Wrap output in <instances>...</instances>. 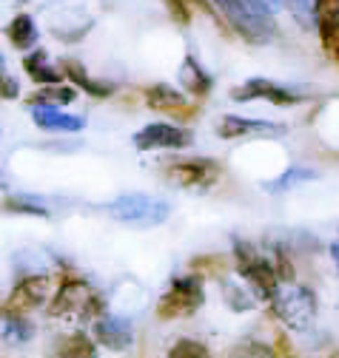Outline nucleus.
<instances>
[{"label":"nucleus","instance_id":"1","mask_svg":"<svg viewBox=\"0 0 339 358\" xmlns=\"http://www.w3.org/2000/svg\"><path fill=\"white\" fill-rule=\"evenodd\" d=\"M223 20L248 43H271L277 37V23L268 9H263L257 0H211Z\"/></svg>","mask_w":339,"mask_h":358},{"label":"nucleus","instance_id":"2","mask_svg":"<svg viewBox=\"0 0 339 358\" xmlns=\"http://www.w3.org/2000/svg\"><path fill=\"white\" fill-rule=\"evenodd\" d=\"M234 259H237V273L248 282V287L265 301H274L279 293V271L277 259H268L257 245L234 239Z\"/></svg>","mask_w":339,"mask_h":358},{"label":"nucleus","instance_id":"3","mask_svg":"<svg viewBox=\"0 0 339 358\" xmlns=\"http://www.w3.org/2000/svg\"><path fill=\"white\" fill-rule=\"evenodd\" d=\"M97 313H106L103 296L80 279H66L55 293V301L49 304V316L69 322H89Z\"/></svg>","mask_w":339,"mask_h":358},{"label":"nucleus","instance_id":"4","mask_svg":"<svg viewBox=\"0 0 339 358\" xmlns=\"http://www.w3.org/2000/svg\"><path fill=\"white\" fill-rule=\"evenodd\" d=\"M106 213L114 216L117 222H125V225H134V228H157L168 219L172 208H168V202L146 196V194H125V196L109 202Z\"/></svg>","mask_w":339,"mask_h":358},{"label":"nucleus","instance_id":"5","mask_svg":"<svg viewBox=\"0 0 339 358\" xmlns=\"http://www.w3.org/2000/svg\"><path fill=\"white\" fill-rule=\"evenodd\" d=\"M205 301V290H202V282L197 276H177L172 282L160 301H157V316L160 319H186L191 313H197Z\"/></svg>","mask_w":339,"mask_h":358},{"label":"nucleus","instance_id":"6","mask_svg":"<svg viewBox=\"0 0 339 358\" xmlns=\"http://www.w3.org/2000/svg\"><path fill=\"white\" fill-rule=\"evenodd\" d=\"M271 304L277 319L291 330H305L317 316V296L303 285H285Z\"/></svg>","mask_w":339,"mask_h":358},{"label":"nucleus","instance_id":"7","mask_svg":"<svg viewBox=\"0 0 339 358\" xmlns=\"http://www.w3.org/2000/svg\"><path fill=\"white\" fill-rule=\"evenodd\" d=\"M231 100L237 103H248V100H268L274 106H300L308 100V92L300 85H285V83H274L265 77H251L242 85L231 88Z\"/></svg>","mask_w":339,"mask_h":358},{"label":"nucleus","instance_id":"8","mask_svg":"<svg viewBox=\"0 0 339 358\" xmlns=\"http://www.w3.org/2000/svg\"><path fill=\"white\" fill-rule=\"evenodd\" d=\"M168 179L174 185L186 188V191H205L211 188L220 179L223 168L214 159H205V157H188V159H177L165 168Z\"/></svg>","mask_w":339,"mask_h":358},{"label":"nucleus","instance_id":"9","mask_svg":"<svg viewBox=\"0 0 339 358\" xmlns=\"http://www.w3.org/2000/svg\"><path fill=\"white\" fill-rule=\"evenodd\" d=\"M194 143L191 131L168 125V122H151L134 134V148L137 151H180Z\"/></svg>","mask_w":339,"mask_h":358},{"label":"nucleus","instance_id":"10","mask_svg":"<svg viewBox=\"0 0 339 358\" xmlns=\"http://www.w3.org/2000/svg\"><path fill=\"white\" fill-rule=\"evenodd\" d=\"M49 299V276H23L9 299H6V313H15V316H26V313L37 310L40 304H43Z\"/></svg>","mask_w":339,"mask_h":358},{"label":"nucleus","instance_id":"11","mask_svg":"<svg viewBox=\"0 0 339 358\" xmlns=\"http://www.w3.org/2000/svg\"><path fill=\"white\" fill-rule=\"evenodd\" d=\"M146 103L148 108L168 114V117H177V120H191L197 114V106L186 94H180L174 85H165V83H154L146 88Z\"/></svg>","mask_w":339,"mask_h":358},{"label":"nucleus","instance_id":"12","mask_svg":"<svg viewBox=\"0 0 339 358\" xmlns=\"http://www.w3.org/2000/svg\"><path fill=\"white\" fill-rule=\"evenodd\" d=\"M314 26L328 60L339 66V0H317Z\"/></svg>","mask_w":339,"mask_h":358},{"label":"nucleus","instance_id":"13","mask_svg":"<svg viewBox=\"0 0 339 358\" xmlns=\"http://www.w3.org/2000/svg\"><path fill=\"white\" fill-rule=\"evenodd\" d=\"M217 134L223 140H237V137H254V134H263V137H279L285 134V125L282 122H268V120H248V117H237V114H228L217 122Z\"/></svg>","mask_w":339,"mask_h":358},{"label":"nucleus","instance_id":"14","mask_svg":"<svg viewBox=\"0 0 339 358\" xmlns=\"http://www.w3.org/2000/svg\"><path fill=\"white\" fill-rule=\"evenodd\" d=\"M95 336H97V341H100L106 350H117V352H120V350H129L132 341H134L132 324L125 322V319H120V316H103V319H97Z\"/></svg>","mask_w":339,"mask_h":358},{"label":"nucleus","instance_id":"15","mask_svg":"<svg viewBox=\"0 0 339 358\" xmlns=\"http://www.w3.org/2000/svg\"><path fill=\"white\" fill-rule=\"evenodd\" d=\"M29 114H32L37 128L55 131V134H77V131H83V125H86L83 117L63 114V111H57L52 106H34V108H29Z\"/></svg>","mask_w":339,"mask_h":358},{"label":"nucleus","instance_id":"16","mask_svg":"<svg viewBox=\"0 0 339 358\" xmlns=\"http://www.w3.org/2000/svg\"><path fill=\"white\" fill-rule=\"evenodd\" d=\"M63 74H66V77H69L74 85H80V88H83V92H86L89 97L103 100V97H111V94H114V85H111V83L95 80V77L86 71V66L77 63V60H63Z\"/></svg>","mask_w":339,"mask_h":358},{"label":"nucleus","instance_id":"17","mask_svg":"<svg viewBox=\"0 0 339 358\" xmlns=\"http://www.w3.org/2000/svg\"><path fill=\"white\" fill-rule=\"evenodd\" d=\"M23 69H26V74H29L37 85H60L63 77H66L63 69H57V66L49 63V55H46L43 49H37V52L26 55Z\"/></svg>","mask_w":339,"mask_h":358},{"label":"nucleus","instance_id":"18","mask_svg":"<svg viewBox=\"0 0 339 358\" xmlns=\"http://www.w3.org/2000/svg\"><path fill=\"white\" fill-rule=\"evenodd\" d=\"M180 85L186 88L188 94H194V97H205L211 92V85H214V80H211L202 71V66L188 55L186 63H183V69H180Z\"/></svg>","mask_w":339,"mask_h":358},{"label":"nucleus","instance_id":"19","mask_svg":"<svg viewBox=\"0 0 339 358\" xmlns=\"http://www.w3.org/2000/svg\"><path fill=\"white\" fill-rule=\"evenodd\" d=\"M55 352H57V358H97L95 341L89 336H83V333H71V336L60 338Z\"/></svg>","mask_w":339,"mask_h":358},{"label":"nucleus","instance_id":"20","mask_svg":"<svg viewBox=\"0 0 339 358\" xmlns=\"http://www.w3.org/2000/svg\"><path fill=\"white\" fill-rule=\"evenodd\" d=\"M6 34L15 49H32L37 43V26L29 15H15L12 23L6 26Z\"/></svg>","mask_w":339,"mask_h":358},{"label":"nucleus","instance_id":"21","mask_svg":"<svg viewBox=\"0 0 339 358\" xmlns=\"http://www.w3.org/2000/svg\"><path fill=\"white\" fill-rule=\"evenodd\" d=\"M311 179H317V173H314V171H308V168H288L282 176L263 182V188H265V191H271V194H282V191H291V188L303 185V182H311Z\"/></svg>","mask_w":339,"mask_h":358},{"label":"nucleus","instance_id":"22","mask_svg":"<svg viewBox=\"0 0 339 358\" xmlns=\"http://www.w3.org/2000/svg\"><path fill=\"white\" fill-rule=\"evenodd\" d=\"M71 100H74V92L69 85H46V88H40V92H34L29 97V108H34V106H52V108H57V106H69Z\"/></svg>","mask_w":339,"mask_h":358},{"label":"nucleus","instance_id":"23","mask_svg":"<svg viewBox=\"0 0 339 358\" xmlns=\"http://www.w3.org/2000/svg\"><path fill=\"white\" fill-rule=\"evenodd\" d=\"M4 336H6V341H18V344H23V341L32 338V324H29L23 316L6 313V316H4Z\"/></svg>","mask_w":339,"mask_h":358},{"label":"nucleus","instance_id":"24","mask_svg":"<svg viewBox=\"0 0 339 358\" xmlns=\"http://www.w3.org/2000/svg\"><path fill=\"white\" fill-rule=\"evenodd\" d=\"M168 358H211L208 347L194 341V338H177L168 347Z\"/></svg>","mask_w":339,"mask_h":358},{"label":"nucleus","instance_id":"25","mask_svg":"<svg viewBox=\"0 0 339 358\" xmlns=\"http://www.w3.org/2000/svg\"><path fill=\"white\" fill-rule=\"evenodd\" d=\"M6 210H15V213H29V216H49V208L34 199V196H9L6 199Z\"/></svg>","mask_w":339,"mask_h":358},{"label":"nucleus","instance_id":"26","mask_svg":"<svg viewBox=\"0 0 339 358\" xmlns=\"http://www.w3.org/2000/svg\"><path fill=\"white\" fill-rule=\"evenodd\" d=\"M223 296H226V301H228V307L231 310H237V313H242V310H251L254 307V299L248 296V290H242L240 285H234V282H223Z\"/></svg>","mask_w":339,"mask_h":358},{"label":"nucleus","instance_id":"27","mask_svg":"<svg viewBox=\"0 0 339 358\" xmlns=\"http://www.w3.org/2000/svg\"><path fill=\"white\" fill-rule=\"evenodd\" d=\"M285 6L291 9V15L296 17L300 26H311L314 15H317V0H285Z\"/></svg>","mask_w":339,"mask_h":358},{"label":"nucleus","instance_id":"28","mask_svg":"<svg viewBox=\"0 0 339 358\" xmlns=\"http://www.w3.org/2000/svg\"><path fill=\"white\" fill-rule=\"evenodd\" d=\"M234 358H274V352L260 341H248L234 352Z\"/></svg>","mask_w":339,"mask_h":358},{"label":"nucleus","instance_id":"29","mask_svg":"<svg viewBox=\"0 0 339 358\" xmlns=\"http://www.w3.org/2000/svg\"><path fill=\"white\" fill-rule=\"evenodd\" d=\"M168 3V12H172L183 26L188 23V9H186V0H165Z\"/></svg>","mask_w":339,"mask_h":358},{"label":"nucleus","instance_id":"30","mask_svg":"<svg viewBox=\"0 0 339 358\" xmlns=\"http://www.w3.org/2000/svg\"><path fill=\"white\" fill-rule=\"evenodd\" d=\"M4 97L6 100H15L18 97V80H12L9 74H4Z\"/></svg>","mask_w":339,"mask_h":358},{"label":"nucleus","instance_id":"31","mask_svg":"<svg viewBox=\"0 0 339 358\" xmlns=\"http://www.w3.org/2000/svg\"><path fill=\"white\" fill-rule=\"evenodd\" d=\"M257 3H260L263 9H268V12L274 15V12H279V9L285 6V0H257Z\"/></svg>","mask_w":339,"mask_h":358},{"label":"nucleus","instance_id":"32","mask_svg":"<svg viewBox=\"0 0 339 358\" xmlns=\"http://www.w3.org/2000/svg\"><path fill=\"white\" fill-rule=\"evenodd\" d=\"M331 256H333V262H336V267H339V242L331 245Z\"/></svg>","mask_w":339,"mask_h":358}]
</instances>
